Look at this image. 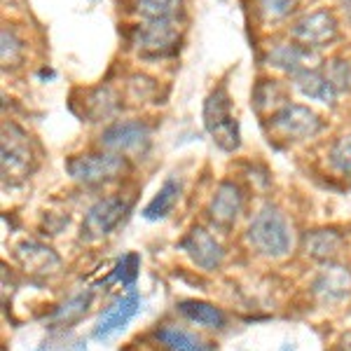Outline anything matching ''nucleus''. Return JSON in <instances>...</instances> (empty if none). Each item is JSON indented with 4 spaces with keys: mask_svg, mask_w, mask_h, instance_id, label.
Here are the masks:
<instances>
[{
    "mask_svg": "<svg viewBox=\"0 0 351 351\" xmlns=\"http://www.w3.org/2000/svg\"><path fill=\"white\" fill-rule=\"evenodd\" d=\"M36 150L31 136L19 124H3V141H0V173L5 185H21L36 169Z\"/></svg>",
    "mask_w": 351,
    "mask_h": 351,
    "instance_id": "obj_1",
    "label": "nucleus"
},
{
    "mask_svg": "<svg viewBox=\"0 0 351 351\" xmlns=\"http://www.w3.org/2000/svg\"><path fill=\"white\" fill-rule=\"evenodd\" d=\"M246 239L260 256L281 258L291 251V228H288L284 213L276 206H265L251 220Z\"/></svg>",
    "mask_w": 351,
    "mask_h": 351,
    "instance_id": "obj_2",
    "label": "nucleus"
},
{
    "mask_svg": "<svg viewBox=\"0 0 351 351\" xmlns=\"http://www.w3.org/2000/svg\"><path fill=\"white\" fill-rule=\"evenodd\" d=\"M204 127L216 145L225 152H234L241 145L239 122L232 115V99L225 84L213 89L204 101Z\"/></svg>",
    "mask_w": 351,
    "mask_h": 351,
    "instance_id": "obj_3",
    "label": "nucleus"
},
{
    "mask_svg": "<svg viewBox=\"0 0 351 351\" xmlns=\"http://www.w3.org/2000/svg\"><path fill=\"white\" fill-rule=\"evenodd\" d=\"M180 40V31L173 19H155L143 21L132 31V47L136 54L145 59H160L176 52Z\"/></svg>",
    "mask_w": 351,
    "mask_h": 351,
    "instance_id": "obj_4",
    "label": "nucleus"
},
{
    "mask_svg": "<svg viewBox=\"0 0 351 351\" xmlns=\"http://www.w3.org/2000/svg\"><path fill=\"white\" fill-rule=\"evenodd\" d=\"M127 169V162L124 157H117L112 152H99V155H77L71 157L66 162V171L75 183L80 185H104L115 180L117 176L124 173Z\"/></svg>",
    "mask_w": 351,
    "mask_h": 351,
    "instance_id": "obj_5",
    "label": "nucleus"
},
{
    "mask_svg": "<svg viewBox=\"0 0 351 351\" xmlns=\"http://www.w3.org/2000/svg\"><path fill=\"white\" fill-rule=\"evenodd\" d=\"M150 127L145 122H115L101 134L99 143L106 152H112L117 157H141L150 148Z\"/></svg>",
    "mask_w": 351,
    "mask_h": 351,
    "instance_id": "obj_6",
    "label": "nucleus"
},
{
    "mask_svg": "<svg viewBox=\"0 0 351 351\" xmlns=\"http://www.w3.org/2000/svg\"><path fill=\"white\" fill-rule=\"evenodd\" d=\"M269 127L279 138L286 141H304L314 138L324 129V120L314 110L300 104H286L284 108L271 112Z\"/></svg>",
    "mask_w": 351,
    "mask_h": 351,
    "instance_id": "obj_7",
    "label": "nucleus"
},
{
    "mask_svg": "<svg viewBox=\"0 0 351 351\" xmlns=\"http://www.w3.org/2000/svg\"><path fill=\"white\" fill-rule=\"evenodd\" d=\"M129 208H132L129 202L117 199V197H108V199L96 202L82 220V239L96 241V239L108 237L110 232L127 218Z\"/></svg>",
    "mask_w": 351,
    "mask_h": 351,
    "instance_id": "obj_8",
    "label": "nucleus"
},
{
    "mask_svg": "<svg viewBox=\"0 0 351 351\" xmlns=\"http://www.w3.org/2000/svg\"><path fill=\"white\" fill-rule=\"evenodd\" d=\"M293 43L302 45L309 49H319L330 45L337 38V19L332 12L319 10V12L304 14L302 19H298L291 28Z\"/></svg>",
    "mask_w": 351,
    "mask_h": 351,
    "instance_id": "obj_9",
    "label": "nucleus"
},
{
    "mask_svg": "<svg viewBox=\"0 0 351 351\" xmlns=\"http://www.w3.org/2000/svg\"><path fill=\"white\" fill-rule=\"evenodd\" d=\"M14 260L36 281L52 279L61 271V258L40 241H21L14 248Z\"/></svg>",
    "mask_w": 351,
    "mask_h": 351,
    "instance_id": "obj_10",
    "label": "nucleus"
},
{
    "mask_svg": "<svg viewBox=\"0 0 351 351\" xmlns=\"http://www.w3.org/2000/svg\"><path fill=\"white\" fill-rule=\"evenodd\" d=\"M180 248L188 253V258L204 271H216L223 265L225 251L220 241L204 228H192L180 241Z\"/></svg>",
    "mask_w": 351,
    "mask_h": 351,
    "instance_id": "obj_11",
    "label": "nucleus"
},
{
    "mask_svg": "<svg viewBox=\"0 0 351 351\" xmlns=\"http://www.w3.org/2000/svg\"><path fill=\"white\" fill-rule=\"evenodd\" d=\"M243 208V195H241V188L230 180L218 185V190L213 192L211 202H208V208H206V216L211 220L213 228L228 232L234 228L237 218H239Z\"/></svg>",
    "mask_w": 351,
    "mask_h": 351,
    "instance_id": "obj_12",
    "label": "nucleus"
},
{
    "mask_svg": "<svg viewBox=\"0 0 351 351\" xmlns=\"http://www.w3.org/2000/svg\"><path fill=\"white\" fill-rule=\"evenodd\" d=\"M138 309H141L138 293L129 291L127 295L117 298L115 302L99 316V321H96L94 339H108L110 335H115L117 330H122V328L138 314Z\"/></svg>",
    "mask_w": 351,
    "mask_h": 351,
    "instance_id": "obj_13",
    "label": "nucleus"
},
{
    "mask_svg": "<svg viewBox=\"0 0 351 351\" xmlns=\"http://www.w3.org/2000/svg\"><path fill=\"white\" fill-rule=\"evenodd\" d=\"M314 295L321 304H332L351 293V271L342 265L328 263L314 281Z\"/></svg>",
    "mask_w": 351,
    "mask_h": 351,
    "instance_id": "obj_14",
    "label": "nucleus"
},
{
    "mask_svg": "<svg viewBox=\"0 0 351 351\" xmlns=\"http://www.w3.org/2000/svg\"><path fill=\"white\" fill-rule=\"evenodd\" d=\"M267 61H269V66L279 68V71H284L293 77L302 71L316 68L319 56H316L314 49H309V47H302V45H298V43H286V45H276V47L269 52Z\"/></svg>",
    "mask_w": 351,
    "mask_h": 351,
    "instance_id": "obj_15",
    "label": "nucleus"
},
{
    "mask_svg": "<svg viewBox=\"0 0 351 351\" xmlns=\"http://www.w3.org/2000/svg\"><path fill=\"white\" fill-rule=\"evenodd\" d=\"M344 237L337 230H309L302 237V248L309 258L319 260V263H335L344 251Z\"/></svg>",
    "mask_w": 351,
    "mask_h": 351,
    "instance_id": "obj_16",
    "label": "nucleus"
},
{
    "mask_svg": "<svg viewBox=\"0 0 351 351\" xmlns=\"http://www.w3.org/2000/svg\"><path fill=\"white\" fill-rule=\"evenodd\" d=\"M293 87L311 101H321V104L328 106H332L337 101V92L328 82L324 71H319V68H311V71H302L298 75H293Z\"/></svg>",
    "mask_w": 351,
    "mask_h": 351,
    "instance_id": "obj_17",
    "label": "nucleus"
},
{
    "mask_svg": "<svg viewBox=\"0 0 351 351\" xmlns=\"http://www.w3.org/2000/svg\"><path fill=\"white\" fill-rule=\"evenodd\" d=\"M155 337L167 351H213L211 342L178 326H162Z\"/></svg>",
    "mask_w": 351,
    "mask_h": 351,
    "instance_id": "obj_18",
    "label": "nucleus"
},
{
    "mask_svg": "<svg viewBox=\"0 0 351 351\" xmlns=\"http://www.w3.org/2000/svg\"><path fill=\"white\" fill-rule=\"evenodd\" d=\"M180 197V183L173 178H167L164 185L157 190V195L152 197L148 206L143 208V216L148 220H160V218H167L169 213L173 211L176 202Z\"/></svg>",
    "mask_w": 351,
    "mask_h": 351,
    "instance_id": "obj_19",
    "label": "nucleus"
},
{
    "mask_svg": "<svg viewBox=\"0 0 351 351\" xmlns=\"http://www.w3.org/2000/svg\"><path fill=\"white\" fill-rule=\"evenodd\" d=\"M178 311L185 319H190L192 324H199L206 328H225L223 311L208 302H202V300H183L178 304Z\"/></svg>",
    "mask_w": 351,
    "mask_h": 351,
    "instance_id": "obj_20",
    "label": "nucleus"
},
{
    "mask_svg": "<svg viewBox=\"0 0 351 351\" xmlns=\"http://www.w3.org/2000/svg\"><path fill=\"white\" fill-rule=\"evenodd\" d=\"M117 96L110 87H96L89 92V101H84V112L89 122H99L117 112Z\"/></svg>",
    "mask_w": 351,
    "mask_h": 351,
    "instance_id": "obj_21",
    "label": "nucleus"
},
{
    "mask_svg": "<svg viewBox=\"0 0 351 351\" xmlns=\"http://www.w3.org/2000/svg\"><path fill=\"white\" fill-rule=\"evenodd\" d=\"M134 12L143 21L173 19L180 8V0H132Z\"/></svg>",
    "mask_w": 351,
    "mask_h": 351,
    "instance_id": "obj_22",
    "label": "nucleus"
},
{
    "mask_svg": "<svg viewBox=\"0 0 351 351\" xmlns=\"http://www.w3.org/2000/svg\"><path fill=\"white\" fill-rule=\"evenodd\" d=\"M253 101H256V108L263 112V110H279L286 106V99H284V92L279 89V84L274 80H263L256 87V94H253Z\"/></svg>",
    "mask_w": 351,
    "mask_h": 351,
    "instance_id": "obj_23",
    "label": "nucleus"
},
{
    "mask_svg": "<svg viewBox=\"0 0 351 351\" xmlns=\"http://www.w3.org/2000/svg\"><path fill=\"white\" fill-rule=\"evenodd\" d=\"M324 75L332 84L337 94L351 92V61L349 59H332L324 66Z\"/></svg>",
    "mask_w": 351,
    "mask_h": 351,
    "instance_id": "obj_24",
    "label": "nucleus"
},
{
    "mask_svg": "<svg viewBox=\"0 0 351 351\" xmlns=\"http://www.w3.org/2000/svg\"><path fill=\"white\" fill-rule=\"evenodd\" d=\"M138 267H141V258L136 253H127L115 263V269L110 274V281H117L122 286H134L136 276H138Z\"/></svg>",
    "mask_w": 351,
    "mask_h": 351,
    "instance_id": "obj_25",
    "label": "nucleus"
},
{
    "mask_svg": "<svg viewBox=\"0 0 351 351\" xmlns=\"http://www.w3.org/2000/svg\"><path fill=\"white\" fill-rule=\"evenodd\" d=\"M89 302H92V295L89 293H80V295H75L73 300H68V302L61 307L59 311L54 314V321H59L61 326H68L73 324V321H77L80 316L87 311Z\"/></svg>",
    "mask_w": 351,
    "mask_h": 351,
    "instance_id": "obj_26",
    "label": "nucleus"
},
{
    "mask_svg": "<svg viewBox=\"0 0 351 351\" xmlns=\"http://www.w3.org/2000/svg\"><path fill=\"white\" fill-rule=\"evenodd\" d=\"M330 164L339 173L351 176V136H342L330 148Z\"/></svg>",
    "mask_w": 351,
    "mask_h": 351,
    "instance_id": "obj_27",
    "label": "nucleus"
},
{
    "mask_svg": "<svg viewBox=\"0 0 351 351\" xmlns=\"http://www.w3.org/2000/svg\"><path fill=\"white\" fill-rule=\"evenodd\" d=\"M24 56V45L19 38L14 36V31H10L8 26L3 28V68H12L21 61Z\"/></svg>",
    "mask_w": 351,
    "mask_h": 351,
    "instance_id": "obj_28",
    "label": "nucleus"
},
{
    "mask_svg": "<svg viewBox=\"0 0 351 351\" xmlns=\"http://www.w3.org/2000/svg\"><path fill=\"white\" fill-rule=\"evenodd\" d=\"M298 0H260V12L265 19H284L295 10Z\"/></svg>",
    "mask_w": 351,
    "mask_h": 351,
    "instance_id": "obj_29",
    "label": "nucleus"
},
{
    "mask_svg": "<svg viewBox=\"0 0 351 351\" xmlns=\"http://www.w3.org/2000/svg\"><path fill=\"white\" fill-rule=\"evenodd\" d=\"M332 351H351V332L339 337V342L335 344V349H332Z\"/></svg>",
    "mask_w": 351,
    "mask_h": 351,
    "instance_id": "obj_30",
    "label": "nucleus"
},
{
    "mask_svg": "<svg viewBox=\"0 0 351 351\" xmlns=\"http://www.w3.org/2000/svg\"><path fill=\"white\" fill-rule=\"evenodd\" d=\"M339 3H342V10H344V14H347L349 24H351V0H339Z\"/></svg>",
    "mask_w": 351,
    "mask_h": 351,
    "instance_id": "obj_31",
    "label": "nucleus"
}]
</instances>
